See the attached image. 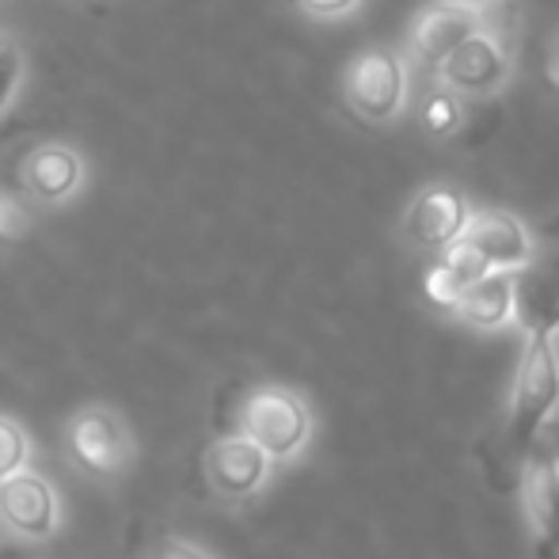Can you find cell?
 Wrapping results in <instances>:
<instances>
[{
    "mask_svg": "<svg viewBox=\"0 0 559 559\" xmlns=\"http://www.w3.org/2000/svg\"><path fill=\"white\" fill-rule=\"evenodd\" d=\"M81 179H84V164H81V156H76V148L58 145V141L31 148L27 160H23V187H27L38 202L73 199Z\"/></svg>",
    "mask_w": 559,
    "mask_h": 559,
    "instance_id": "cell-13",
    "label": "cell"
},
{
    "mask_svg": "<svg viewBox=\"0 0 559 559\" xmlns=\"http://www.w3.org/2000/svg\"><path fill=\"white\" fill-rule=\"evenodd\" d=\"M0 525L23 540H46L58 530V491L50 479L20 468L0 479Z\"/></svg>",
    "mask_w": 559,
    "mask_h": 559,
    "instance_id": "cell-9",
    "label": "cell"
},
{
    "mask_svg": "<svg viewBox=\"0 0 559 559\" xmlns=\"http://www.w3.org/2000/svg\"><path fill=\"white\" fill-rule=\"evenodd\" d=\"M419 122L430 138H453L464 126V99L449 92L445 84H435L419 104Z\"/></svg>",
    "mask_w": 559,
    "mask_h": 559,
    "instance_id": "cell-16",
    "label": "cell"
},
{
    "mask_svg": "<svg viewBox=\"0 0 559 559\" xmlns=\"http://www.w3.org/2000/svg\"><path fill=\"white\" fill-rule=\"evenodd\" d=\"M240 430L263 449L271 461H289L305 449L312 435V415L297 392L289 389H259L248 396L240 412Z\"/></svg>",
    "mask_w": 559,
    "mask_h": 559,
    "instance_id": "cell-4",
    "label": "cell"
},
{
    "mask_svg": "<svg viewBox=\"0 0 559 559\" xmlns=\"http://www.w3.org/2000/svg\"><path fill=\"white\" fill-rule=\"evenodd\" d=\"M514 324L525 335L559 332V248H533L522 266H514Z\"/></svg>",
    "mask_w": 559,
    "mask_h": 559,
    "instance_id": "cell-6",
    "label": "cell"
},
{
    "mask_svg": "<svg viewBox=\"0 0 559 559\" xmlns=\"http://www.w3.org/2000/svg\"><path fill=\"white\" fill-rule=\"evenodd\" d=\"M27 456H31V442L23 435V427L8 419V415H0V479L27 468Z\"/></svg>",
    "mask_w": 559,
    "mask_h": 559,
    "instance_id": "cell-17",
    "label": "cell"
},
{
    "mask_svg": "<svg viewBox=\"0 0 559 559\" xmlns=\"http://www.w3.org/2000/svg\"><path fill=\"white\" fill-rule=\"evenodd\" d=\"M69 453L92 476H115L130 464V430L111 407H84L69 423Z\"/></svg>",
    "mask_w": 559,
    "mask_h": 559,
    "instance_id": "cell-8",
    "label": "cell"
},
{
    "mask_svg": "<svg viewBox=\"0 0 559 559\" xmlns=\"http://www.w3.org/2000/svg\"><path fill=\"white\" fill-rule=\"evenodd\" d=\"M510 66L514 58L507 35L487 20L435 69V76L461 99H495L510 84Z\"/></svg>",
    "mask_w": 559,
    "mask_h": 559,
    "instance_id": "cell-2",
    "label": "cell"
},
{
    "mask_svg": "<svg viewBox=\"0 0 559 559\" xmlns=\"http://www.w3.org/2000/svg\"><path fill=\"white\" fill-rule=\"evenodd\" d=\"M461 240L472 243L491 271H514V266H522L525 259L533 255V248H537L530 228L522 225V217L507 214V210H479V214H472Z\"/></svg>",
    "mask_w": 559,
    "mask_h": 559,
    "instance_id": "cell-11",
    "label": "cell"
},
{
    "mask_svg": "<svg viewBox=\"0 0 559 559\" xmlns=\"http://www.w3.org/2000/svg\"><path fill=\"white\" fill-rule=\"evenodd\" d=\"M559 407V354L552 335H525L510 392V438L530 445Z\"/></svg>",
    "mask_w": 559,
    "mask_h": 559,
    "instance_id": "cell-1",
    "label": "cell"
},
{
    "mask_svg": "<svg viewBox=\"0 0 559 559\" xmlns=\"http://www.w3.org/2000/svg\"><path fill=\"white\" fill-rule=\"evenodd\" d=\"M297 4L309 15H317V20H343V15L358 12L361 0H297Z\"/></svg>",
    "mask_w": 559,
    "mask_h": 559,
    "instance_id": "cell-20",
    "label": "cell"
},
{
    "mask_svg": "<svg viewBox=\"0 0 559 559\" xmlns=\"http://www.w3.org/2000/svg\"><path fill=\"white\" fill-rule=\"evenodd\" d=\"M479 4H495V0H479Z\"/></svg>",
    "mask_w": 559,
    "mask_h": 559,
    "instance_id": "cell-22",
    "label": "cell"
},
{
    "mask_svg": "<svg viewBox=\"0 0 559 559\" xmlns=\"http://www.w3.org/2000/svg\"><path fill=\"white\" fill-rule=\"evenodd\" d=\"M456 320L479 332H495V328H507L514 320V274L510 271H487L484 278H476L461 297H456L453 309Z\"/></svg>",
    "mask_w": 559,
    "mask_h": 559,
    "instance_id": "cell-14",
    "label": "cell"
},
{
    "mask_svg": "<svg viewBox=\"0 0 559 559\" xmlns=\"http://www.w3.org/2000/svg\"><path fill=\"white\" fill-rule=\"evenodd\" d=\"M487 23V4L479 0H435L415 15L412 31H407V58L415 66L430 69L438 66L472 35L476 27Z\"/></svg>",
    "mask_w": 559,
    "mask_h": 559,
    "instance_id": "cell-5",
    "label": "cell"
},
{
    "mask_svg": "<svg viewBox=\"0 0 559 559\" xmlns=\"http://www.w3.org/2000/svg\"><path fill=\"white\" fill-rule=\"evenodd\" d=\"M522 502L530 525L537 533V545L548 556L559 548V476L556 461L548 453H533L522 472Z\"/></svg>",
    "mask_w": 559,
    "mask_h": 559,
    "instance_id": "cell-12",
    "label": "cell"
},
{
    "mask_svg": "<svg viewBox=\"0 0 559 559\" xmlns=\"http://www.w3.org/2000/svg\"><path fill=\"white\" fill-rule=\"evenodd\" d=\"M20 81H23V53H20V46H15L12 35L0 31V115L8 111V104H12Z\"/></svg>",
    "mask_w": 559,
    "mask_h": 559,
    "instance_id": "cell-18",
    "label": "cell"
},
{
    "mask_svg": "<svg viewBox=\"0 0 559 559\" xmlns=\"http://www.w3.org/2000/svg\"><path fill=\"white\" fill-rule=\"evenodd\" d=\"M31 228V217L8 191H0V240H20Z\"/></svg>",
    "mask_w": 559,
    "mask_h": 559,
    "instance_id": "cell-19",
    "label": "cell"
},
{
    "mask_svg": "<svg viewBox=\"0 0 559 559\" xmlns=\"http://www.w3.org/2000/svg\"><path fill=\"white\" fill-rule=\"evenodd\" d=\"M556 476H559V464H556Z\"/></svg>",
    "mask_w": 559,
    "mask_h": 559,
    "instance_id": "cell-23",
    "label": "cell"
},
{
    "mask_svg": "<svg viewBox=\"0 0 559 559\" xmlns=\"http://www.w3.org/2000/svg\"><path fill=\"white\" fill-rule=\"evenodd\" d=\"M266 472H271V456L251 442L243 430L210 445L206 476L214 484V491H222L225 499H248V495H255L266 484Z\"/></svg>",
    "mask_w": 559,
    "mask_h": 559,
    "instance_id": "cell-10",
    "label": "cell"
},
{
    "mask_svg": "<svg viewBox=\"0 0 559 559\" xmlns=\"http://www.w3.org/2000/svg\"><path fill=\"white\" fill-rule=\"evenodd\" d=\"M156 559H206V552H199L194 545H187V540H164L160 552H156Z\"/></svg>",
    "mask_w": 559,
    "mask_h": 559,
    "instance_id": "cell-21",
    "label": "cell"
},
{
    "mask_svg": "<svg viewBox=\"0 0 559 559\" xmlns=\"http://www.w3.org/2000/svg\"><path fill=\"white\" fill-rule=\"evenodd\" d=\"M350 111L373 126H389L407 111V61L396 50H361L343 73Z\"/></svg>",
    "mask_w": 559,
    "mask_h": 559,
    "instance_id": "cell-3",
    "label": "cell"
},
{
    "mask_svg": "<svg viewBox=\"0 0 559 559\" xmlns=\"http://www.w3.org/2000/svg\"><path fill=\"white\" fill-rule=\"evenodd\" d=\"M487 271H491V266L484 263V255H479L472 243L456 240L442 251V263L427 274V286L423 289H427V297L438 305V309L449 312L456 305V297H461L476 278H484Z\"/></svg>",
    "mask_w": 559,
    "mask_h": 559,
    "instance_id": "cell-15",
    "label": "cell"
},
{
    "mask_svg": "<svg viewBox=\"0 0 559 559\" xmlns=\"http://www.w3.org/2000/svg\"><path fill=\"white\" fill-rule=\"evenodd\" d=\"M472 217V206L456 187L430 183L412 199L404 210V240L423 251H445L449 243L461 240L464 225Z\"/></svg>",
    "mask_w": 559,
    "mask_h": 559,
    "instance_id": "cell-7",
    "label": "cell"
}]
</instances>
